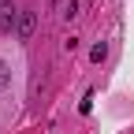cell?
Masks as SVG:
<instances>
[{
  "instance_id": "4",
  "label": "cell",
  "mask_w": 134,
  "mask_h": 134,
  "mask_svg": "<svg viewBox=\"0 0 134 134\" xmlns=\"http://www.w3.org/2000/svg\"><path fill=\"white\" fill-rule=\"evenodd\" d=\"M8 78H11V71H8V63H0V93H4V86H8Z\"/></svg>"
},
{
  "instance_id": "2",
  "label": "cell",
  "mask_w": 134,
  "mask_h": 134,
  "mask_svg": "<svg viewBox=\"0 0 134 134\" xmlns=\"http://www.w3.org/2000/svg\"><path fill=\"white\" fill-rule=\"evenodd\" d=\"M15 26H19V11H15V8H0V30H15Z\"/></svg>"
},
{
  "instance_id": "3",
  "label": "cell",
  "mask_w": 134,
  "mask_h": 134,
  "mask_svg": "<svg viewBox=\"0 0 134 134\" xmlns=\"http://www.w3.org/2000/svg\"><path fill=\"white\" fill-rule=\"evenodd\" d=\"M90 56H93V63H100V60L108 56V45H104V41H100V45H93V52H90Z\"/></svg>"
},
{
  "instance_id": "1",
  "label": "cell",
  "mask_w": 134,
  "mask_h": 134,
  "mask_svg": "<svg viewBox=\"0 0 134 134\" xmlns=\"http://www.w3.org/2000/svg\"><path fill=\"white\" fill-rule=\"evenodd\" d=\"M34 30H37V15H34V11H19V26H15V34L26 41V37H34Z\"/></svg>"
}]
</instances>
